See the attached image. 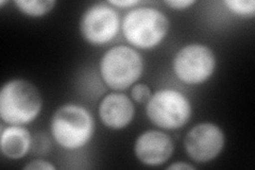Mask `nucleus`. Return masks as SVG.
I'll list each match as a JSON object with an SVG mask.
<instances>
[{
  "label": "nucleus",
  "mask_w": 255,
  "mask_h": 170,
  "mask_svg": "<svg viewBox=\"0 0 255 170\" xmlns=\"http://www.w3.org/2000/svg\"><path fill=\"white\" fill-rule=\"evenodd\" d=\"M170 21L167 15L152 6H136L122 19V33L129 46L137 50L158 47L169 33Z\"/></svg>",
  "instance_id": "obj_1"
},
{
  "label": "nucleus",
  "mask_w": 255,
  "mask_h": 170,
  "mask_svg": "<svg viewBox=\"0 0 255 170\" xmlns=\"http://www.w3.org/2000/svg\"><path fill=\"white\" fill-rule=\"evenodd\" d=\"M91 111L78 103H65L55 110L50 120V133L59 147L75 151L89 145L95 134Z\"/></svg>",
  "instance_id": "obj_2"
},
{
  "label": "nucleus",
  "mask_w": 255,
  "mask_h": 170,
  "mask_svg": "<svg viewBox=\"0 0 255 170\" xmlns=\"http://www.w3.org/2000/svg\"><path fill=\"white\" fill-rule=\"evenodd\" d=\"M43 98L38 88L28 80L11 79L0 91V117L10 126H27L38 117Z\"/></svg>",
  "instance_id": "obj_3"
},
{
  "label": "nucleus",
  "mask_w": 255,
  "mask_h": 170,
  "mask_svg": "<svg viewBox=\"0 0 255 170\" xmlns=\"http://www.w3.org/2000/svg\"><path fill=\"white\" fill-rule=\"evenodd\" d=\"M145 62L141 53L129 45H116L103 53L99 74L105 84L115 92L130 88L141 78Z\"/></svg>",
  "instance_id": "obj_4"
},
{
  "label": "nucleus",
  "mask_w": 255,
  "mask_h": 170,
  "mask_svg": "<svg viewBox=\"0 0 255 170\" xmlns=\"http://www.w3.org/2000/svg\"><path fill=\"white\" fill-rule=\"evenodd\" d=\"M149 121L164 131H175L189 123L193 104L187 96L175 88L157 90L146 103Z\"/></svg>",
  "instance_id": "obj_5"
},
{
  "label": "nucleus",
  "mask_w": 255,
  "mask_h": 170,
  "mask_svg": "<svg viewBox=\"0 0 255 170\" xmlns=\"http://www.w3.org/2000/svg\"><path fill=\"white\" fill-rule=\"evenodd\" d=\"M217 67V58L210 46L191 43L174 54L172 71L179 81L187 85H200L209 81Z\"/></svg>",
  "instance_id": "obj_6"
},
{
  "label": "nucleus",
  "mask_w": 255,
  "mask_h": 170,
  "mask_svg": "<svg viewBox=\"0 0 255 170\" xmlns=\"http://www.w3.org/2000/svg\"><path fill=\"white\" fill-rule=\"evenodd\" d=\"M80 34L86 43L100 47L110 44L122 31L117 9L107 2H96L83 12L79 22Z\"/></svg>",
  "instance_id": "obj_7"
},
{
  "label": "nucleus",
  "mask_w": 255,
  "mask_h": 170,
  "mask_svg": "<svg viewBox=\"0 0 255 170\" xmlns=\"http://www.w3.org/2000/svg\"><path fill=\"white\" fill-rule=\"evenodd\" d=\"M225 146V132L213 123H200L194 126L184 139L186 155L198 164H206L217 159Z\"/></svg>",
  "instance_id": "obj_8"
},
{
  "label": "nucleus",
  "mask_w": 255,
  "mask_h": 170,
  "mask_svg": "<svg viewBox=\"0 0 255 170\" xmlns=\"http://www.w3.org/2000/svg\"><path fill=\"white\" fill-rule=\"evenodd\" d=\"M174 152V142L164 130H147L134 143V155L141 164L149 167L162 166Z\"/></svg>",
  "instance_id": "obj_9"
},
{
  "label": "nucleus",
  "mask_w": 255,
  "mask_h": 170,
  "mask_svg": "<svg viewBox=\"0 0 255 170\" xmlns=\"http://www.w3.org/2000/svg\"><path fill=\"white\" fill-rule=\"evenodd\" d=\"M98 115L101 123L110 130H124L131 125L134 119V101L121 92L110 93L100 101Z\"/></svg>",
  "instance_id": "obj_10"
},
{
  "label": "nucleus",
  "mask_w": 255,
  "mask_h": 170,
  "mask_svg": "<svg viewBox=\"0 0 255 170\" xmlns=\"http://www.w3.org/2000/svg\"><path fill=\"white\" fill-rule=\"evenodd\" d=\"M32 134L25 126L3 127L1 124L0 150L1 155L9 160H20L28 156L32 147Z\"/></svg>",
  "instance_id": "obj_11"
},
{
  "label": "nucleus",
  "mask_w": 255,
  "mask_h": 170,
  "mask_svg": "<svg viewBox=\"0 0 255 170\" xmlns=\"http://www.w3.org/2000/svg\"><path fill=\"white\" fill-rule=\"evenodd\" d=\"M21 14L30 17H42L50 13L57 1L55 0H15L13 1Z\"/></svg>",
  "instance_id": "obj_12"
},
{
  "label": "nucleus",
  "mask_w": 255,
  "mask_h": 170,
  "mask_svg": "<svg viewBox=\"0 0 255 170\" xmlns=\"http://www.w3.org/2000/svg\"><path fill=\"white\" fill-rule=\"evenodd\" d=\"M222 3L230 12L242 17H253L255 14L254 0H225Z\"/></svg>",
  "instance_id": "obj_13"
},
{
  "label": "nucleus",
  "mask_w": 255,
  "mask_h": 170,
  "mask_svg": "<svg viewBox=\"0 0 255 170\" xmlns=\"http://www.w3.org/2000/svg\"><path fill=\"white\" fill-rule=\"evenodd\" d=\"M152 94L151 88L145 83H136L131 88L132 100L138 104H146Z\"/></svg>",
  "instance_id": "obj_14"
},
{
  "label": "nucleus",
  "mask_w": 255,
  "mask_h": 170,
  "mask_svg": "<svg viewBox=\"0 0 255 170\" xmlns=\"http://www.w3.org/2000/svg\"><path fill=\"white\" fill-rule=\"evenodd\" d=\"M23 169L26 170H55L57 167H55L51 162L46 161V160H34L31 161L29 164H27Z\"/></svg>",
  "instance_id": "obj_15"
},
{
  "label": "nucleus",
  "mask_w": 255,
  "mask_h": 170,
  "mask_svg": "<svg viewBox=\"0 0 255 170\" xmlns=\"http://www.w3.org/2000/svg\"><path fill=\"white\" fill-rule=\"evenodd\" d=\"M164 3L174 11H184L193 6L196 1L195 0H166Z\"/></svg>",
  "instance_id": "obj_16"
},
{
  "label": "nucleus",
  "mask_w": 255,
  "mask_h": 170,
  "mask_svg": "<svg viewBox=\"0 0 255 170\" xmlns=\"http://www.w3.org/2000/svg\"><path fill=\"white\" fill-rule=\"evenodd\" d=\"M109 4H111L112 6H114L115 9H134V7L138 6L141 1L139 0H110L108 1Z\"/></svg>",
  "instance_id": "obj_17"
},
{
  "label": "nucleus",
  "mask_w": 255,
  "mask_h": 170,
  "mask_svg": "<svg viewBox=\"0 0 255 170\" xmlns=\"http://www.w3.org/2000/svg\"><path fill=\"white\" fill-rule=\"evenodd\" d=\"M166 169H168V170H195L196 167L188 164V163H185V162H177V163H173V164L169 165Z\"/></svg>",
  "instance_id": "obj_18"
},
{
  "label": "nucleus",
  "mask_w": 255,
  "mask_h": 170,
  "mask_svg": "<svg viewBox=\"0 0 255 170\" xmlns=\"http://www.w3.org/2000/svg\"><path fill=\"white\" fill-rule=\"evenodd\" d=\"M6 3H9V2H7V1H0V7H2Z\"/></svg>",
  "instance_id": "obj_19"
}]
</instances>
